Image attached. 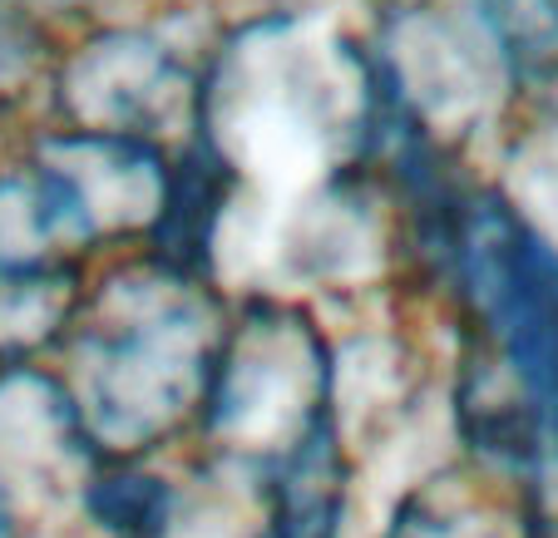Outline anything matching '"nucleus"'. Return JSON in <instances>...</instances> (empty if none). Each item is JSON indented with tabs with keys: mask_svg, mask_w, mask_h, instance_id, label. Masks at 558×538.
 <instances>
[{
	"mask_svg": "<svg viewBox=\"0 0 558 538\" xmlns=\"http://www.w3.org/2000/svg\"><path fill=\"white\" fill-rule=\"evenodd\" d=\"M386 99L376 64L331 21L263 15L198 80V138L232 173L238 203L292 208L376 159Z\"/></svg>",
	"mask_w": 558,
	"mask_h": 538,
	"instance_id": "f257e3e1",
	"label": "nucleus"
},
{
	"mask_svg": "<svg viewBox=\"0 0 558 538\" xmlns=\"http://www.w3.org/2000/svg\"><path fill=\"white\" fill-rule=\"evenodd\" d=\"M232 302L222 286L129 253L89 277L54 376L105 465L193 450Z\"/></svg>",
	"mask_w": 558,
	"mask_h": 538,
	"instance_id": "f03ea898",
	"label": "nucleus"
},
{
	"mask_svg": "<svg viewBox=\"0 0 558 538\" xmlns=\"http://www.w3.org/2000/svg\"><path fill=\"white\" fill-rule=\"evenodd\" d=\"M337 341L312 306L287 292H243L232 302L193 450L277 469L331 425Z\"/></svg>",
	"mask_w": 558,
	"mask_h": 538,
	"instance_id": "7ed1b4c3",
	"label": "nucleus"
},
{
	"mask_svg": "<svg viewBox=\"0 0 558 538\" xmlns=\"http://www.w3.org/2000/svg\"><path fill=\"white\" fill-rule=\"evenodd\" d=\"M371 64L396 124L430 144L440 159L485 134L505 85H514L485 30L460 5H435V0L396 5Z\"/></svg>",
	"mask_w": 558,
	"mask_h": 538,
	"instance_id": "20e7f679",
	"label": "nucleus"
},
{
	"mask_svg": "<svg viewBox=\"0 0 558 538\" xmlns=\"http://www.w3.org/2000/svg\"><path fill=\"white\" fill-rule=\"evenodd\" d=\"M80 528L95 538H277L272 475L208 450L105 465Z\"/></svg>",
	"mask_w": 558,
	"mask_h": 538,
	"instance_id": "39448f33",
	"label": "nucleus"
},
{
	"mask_svg": "<svg viewBox=\"0 0 558 538\" xmlns=\"http://www.w3.org/2000/svg\"><path fill=\"white\" fill-rule=\"evenodd\" d=\"M198 80L158 35L119 25L60 54L50 99L60 129L169 148L198 129Z\"/></svg>",
	"mask_w": 558,
	"mask_h": 538,
	"instance_id": "423d86ee",
	"label": "nucleus"
},
{
	"mask_svg": "<svg viewBox=\"0 0 558 538\" xmlns=\"http://www.w3.org/2000/svg\"><path fill=\"white\" fill-rule=\"evenodd\" d=\"M105 460L95 454L54 366L0 370V499L31 538L80 528Z\"/></svg>",
	"mask_w": 558,
	"mask_h": 538,
	"instance_id": "0eeeda50",
	"label": "nucleus"
},
{
	"mask_svg": "<svg viewBox=\"0 0 558 538\" xmlns=\"http://www.w3.org/2000/svg\"><path fill=\"white\" fill-rule=\"evenodd\" d=\"M25 163L54 188L89 253L134 243L144 247L163 218L173 183L169 148L138 144V138L74 134V129H45Z\"/></svg>",
	"mask_w": 558,
	"mask_h": 538,
	"instance_id": "6e6552de",
	"label": "nucleus"
},
{
	"mask_svg": "<svg viewBox=\"0 0 558 538\" xmlns=\"http://www.w3.org/2000/svg\"><path fill=\"white\" fill-rule=\"evenodd\" d=\"M376 538H538L534 494L524 475L450 454L396 489Z\"/></svg>",
	"mask_w": 558,
	"mask_h": 538,
	"instance_id": "1a4fd4ad",
	"label": "nucleus"
},
{
	"mask_svg": "<svg viewBox=\"0 0 558 538\" xmlns=\"http://www.w3.org/2000/svg\"><path fill=\"white\" fill-rule=\"evenodd\" d=\"M89 292L85 262L0 267V370L50 366Z\"/></svg>",
	"mask_w": 558,
	"mask_h": 538,
	"instance_id": "9d476101",
	"label": "nucleus"
},
{
	"mask_svg": "<svg viewBox=\"0 0 558 538\" xmlns=\"http://www.w3.org/2000/svg\"><path fill=\"white\" fill-rule=\"evenodd\" d=\"M514 85L558 80V0H460Z\"/></svg>",
	"mask_w": 558,
	"mask_h": 538,
	"instance_id": "9b49d317",
	"label": "nucleus"
},
{
	"mask_svg": "<svg viewBox=\"0 0 558 538\" xmlns=\"http://www.w3.org/2000/svg\"><path fill=\"white\" fill-rule=\"evenodd\" d=\"M0 538H31V534L21 528V518L5 509V499H0Z\"/></svg>",
	"mask_w": 558,
	"mask_h": 538,
	"instance_id": "f8f14e48",
	"label": "nucleus"
}]
</instances>
